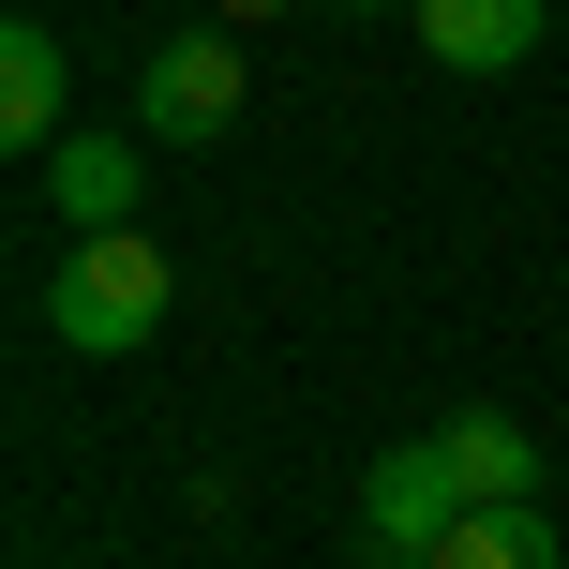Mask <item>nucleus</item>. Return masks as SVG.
Returning <instances> with one entry per match:
<instances>
[{"label": "nucleus", "mask_w": 569, "mask_h": 569, "mask_svg": "<svg viewBox=\"0 0 569 569\" xmlns=\"http://www.w3.org/2000/svg\"><path fill=\"white\" fill-rule=\"evenodd\" d=\"M226 16H284V0H226Z\"/></svg>", "instance_id": "obj_10"}, {"label": "nucleus", "mask_w": 569, "mask_h": 569, "mask_svg": "<svg viewBox=\"0 0 569 569\" xmlns=\"http://www.w3.org/2000/svg\"><path fill=\"white\" fill-rule=\"evenodd\" d=\"M465 525V480H450V435H405V450H375L360 480V555L375 569H435Z\"/></svg>", "instance_id": "obj_2"}, {"label": "nucleus", "mask_w": 569, "mask_h": 569, "mask_svg": "<svg viewBox=\"0 0 569 569\" xmlns=\"http://www.w3.org/2000/svg\"><path fill=\"white\" fill-rule=\"evenodd\" d=\"M435 435H450V480H465V510H510V495H540V450H525V420L465 405V420H435Z\"/></svg>", "instance_id": "obj_7"}, {"label": "nucleus", "mask_w": 569, "mask_h": 569, "mask_svg": "<svg viewBox=\"0 0 569 569\" xmlns=\"http://www.w3.org/2000/svg\"><path fill=\"white\" fill-rule=\"evenodd\" d=\"M540 30H555V0H420V46L450 76H525Z\"/></svg>", "instance_id": "obj_5"}, {"label": "nucleus", "mask_w": 569, "mask_h": 569, "mask_svg": "<svg viewBox=\"0 0 569 569\" xmlns=\"http://www.w3.org/2000/svg\"><path fill=\"white\" fill-rule=\"evenodd\" d=\"M46 210H60V240L136 226V136H60L46 150Z\"/></svg>", "instance_id": "obj_6"}, {"label": "nucleus", "mask_w": 569, "mask_h": 569, "mask_svg": "<svg viewBox=\"0 0 569 569\" xmlns=\"http://www.w3.org/2000/svg\"><path fill=\"white\" fill-rule=\"evenodd\" d=\"M240 46L226 30H166V46H150V76H136V136H166V150H210L240 120Z\"/></svg>", "instance_id": "obj_3"}, {"label": "nucleus", "mask_w": 569, "mask_h": 569, "mask_svg": "<svg viewBox=\"0 0 569 569\" xmlns=\"http://www.w3.org/2000/svg\"><path fill=\"white\" fill-rule=\"evenodd\" d=\"M435 569H569V540L540 525V495H510V510H465Z\"/></svg>", "instance_id": "obj_8"}, {"label": "nucleus", "mask_w": 569, "mask_h": 569, "mask_svg": "<svg viewBox=\"0 0 569 569\" xmlns=\"http://www.w3.org/2000/svg\"><path fill=\"white\" fill-rule=\"evenodd\" d=\"M166 300H180V270L150 256L136 226H106V240H60V270H46V330L76 345V360H136V345L166 330Z\"/></svg>", "instance_id": "obj_1"}, {"label": "nucleus", "mask_w": 569, "mask_h": 569, "mask_svg": "<svg viewBox=\"0 0 569 569\" xmlns=\"http://www.w3.org/2000/svg\"><path fill=\"white\" fill-rule=\"evenodd\" d=\"M345 16H420V0H345Z\"/></svg>", "instance_id": "obj_9"}, {"label": "nucleus", "mask_w": 569, "mask_h": 569, "mask_svg": "<svg viewBox=\"0 0 569 569\" xmlns=\"http://www.w3.org/2000/svg\"><path fill=\"white\" fill-rule=\"evenodd\" d=\"M0 136H16L30 166L76 136V60H60V30H46V16H16V30H0Z\"/></svg>", "instance_id": "obj_4"}]
</instances>
